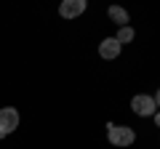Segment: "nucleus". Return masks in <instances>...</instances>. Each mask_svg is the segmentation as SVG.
<instances>
[{
  "mask_svg": "<svg viewBox=\"0 0 160 149\" xmlns=\"http://www.w3.org/2000/svg\"><path fill=\"white\" fill-rule=\"evenodd\" d=\"M131 109H133V115H139V117H152L155 112H158V104H155V99L147 96V93H136V96L131 99Z\"/></svg>",
  "mask_w": 160,
  "mask_h": 149,
  "instance_id": "nucleus-2",
  "label": "nucleus"
},
{
  "mask_svg": "<svg viewBox=\"0 0 160 149\" xmlns=\"http://www.w3.org/2000/svg\"><path fill=\"white\" fill-rule=\"evenodd\" d=\"M120 51H123V46H120L115 37H104L102 43H99V56L107 59V61H112V59L120 56Z\"/></svg>",
  "mask_w": 160,
  "mask_h": 149,
  "instance_id": "nucleus-4",
  "label": "nucleus"
},
{
  "mask_svg": "<svg viewBox=\"0 0 160 149\" xmlns=\"http://www.w3.org/2000/svg\"><path fill=\"white\" fill-rule=\"evenodd\" d=\"M83 11H86V0H64L62 6H59L62 19H78Z\"/></svg>",
  "mask_w": 160,
  "mask_h": 149,
  "instance_id": "nucleus-5",
  "label": "nucleus"
},
{
  "mask_svg": "<svg viewBox=\"0 0 160 149\" xmlns=\"http://www.w3.org/2000/svg\"><path fill=\"white\" fill-rule=\"evenodd\" d=\"M152 117H155V125H158V128H160V112H155V115H152Z\"/></svg>",
  "mask_w": 160,
  "mask_h": 149,
  "instance_id": "nucleus-9",
  "label": "nucleus"
},
{
  "mask_svg": "<svg viewBox=\"0 0 160 149\" xmlns=\"http://www.w3.org/2000/svg\"><path fill=\"white\" fill-rule=\"evenodd\" d=\"M107 138L112 147H131L133 141H136V131L128 125H112L109 123L107 125Z\"/></svg>",
  "mask_w": 160,
  "mask_h": 149,
  "instance_id": "nucleus-1",
  "label": "nucleus"
},
{
  "mask_svg": "<svg viewBox=\"0 0 160 149\" xmlns=\"http://www.w3.org/2000/svg\"><path fill=\"white\" fill-rule=\"evenodd\" d=\"M107 16L112 19L118 27H128V11H126V8H120V6H109Z\"/></svg>",
  "mask_w": 160,
  "mask_h": 149,
  "instance_id": "nucleus-6",
  "label": "nucleus"
},
{
  "mask_svg": "<svg viewBox=\"0 0 160 149\" xmlns=\"http://www.w3.org/2000/svg\"><path fill=\"white\" fill-rule=\"evenodd\" d=\"M152 99H155V104H158V109H160V88H158V93H155Z\"/></svg>",
  "mask_w": 160,
  "mask_h": 149,
  "instance_id": "nucleus-8",
  "label": "nucleus"
},
{
  "mask_svg": "<svg viewBox=\"0 0 160 149\" xmlns=\"http://www.w3.org/2000/svg\"><path fill=\"white\" fill-rule=\"evenodd\" d=\"M133 37H136L133 27H120V29H118V35H115V40H118L120 46H126V43H131Z\"/></svg>",
  "mask_w": 160,
  "mask_h": 149,
  "instance_id": "nucleus-7",
  "label": "nucleus"
},
{
  "mask_svg": "<svg viewBox=\"0 0 160 149\" xmlns=\"http://www.w3.org/2000/svg\"><path fill=\"white\" fill-rule=\"evenodd\" d=\"M16 128H19V112L13 107H3L0 109V136L3 138L11 136Z\"/></svg>",
  "mask_w": 160,
  "mask_h": 149,
  "instance_id": "nucleus-3",
  "label": "nucleus"
}]
</instances>
